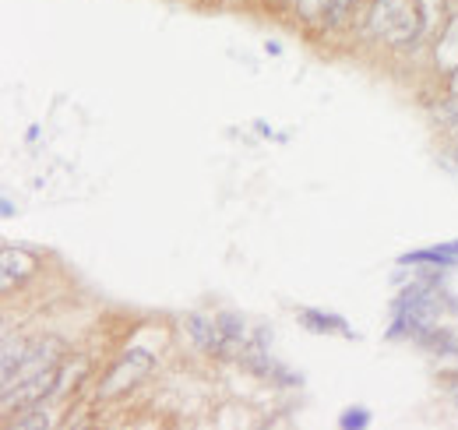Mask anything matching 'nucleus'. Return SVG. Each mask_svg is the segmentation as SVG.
Wrapping results in <instances>:
<instances>
[{
    "mask_svg": "<svg viewBox=\"0 0 458 430\" xmlns=\"http://www.w3.org/2000/svg\"><path fill=\"white\" fill-rule=\"evenodd\" d=\"M437 67L455 74L458 71V11L441 25V36H437Z\"/></svg>",
    "mask_w": 458,
    "mask_h": 430,
    "instance_id": "3",
    "label": "nucleus"
},
{
    "mask_svg": "<svg viewBox=\"0 0 458 430\" xmlns=\"http://www.w3.org/2000/svg\"><path fill=\"white\" fill-rule=\"evenodd\" d=\"M445 247H448V251H452V254L458 258V240H455V244H445Z\"/></svg>",
    "mask_w": 458,
    "mask_h": 430,
    "instance_id": "14",
    "label": "nucleus"
},
{
    "mask_svg": "<svg viewBox=\"0 0 458 430\" xmlns=\"http://www.w3.org/2000/svg\"><path fill=\"white\" fill-rule=\"evenodd\" d=\"M441 116H445V120H448V124H455V127H458V103H452V107L445 109V113H441Z\"/></svg>",
    "mask_w": 458,
    "mask_h": 430,
    "instance_id": "12",
    "label": "nucleus"
},
{
    "mask_svg": "<svg viewBox=\"0 0 458 430\" xmlns=\"http://www.w3.org/2000/svg\"><path fill=\"white\" fill-rule=\"evenodd\" d=\"M328 7H332V0H296V11L303 18H310V22H325Z\"/></svg>",
    "mask_w": 458,
    "mask_h": 430,
    "instance_id": "8",
    "label": "nucleus"
},
{
    "mask_svg": "<svg viewBox=\"0 0 458 430\" xmlns=\"http://www.w3.org/2000/svg\"><path fill=\"white\" fill-rule=\"evenodd\" d=\"M370 32L388 39L392 47H409L420 39V32L427 29L416 0H374L370 7V18H367Z\"/></svg>",
    "mask_w": 458,
    "mask_h": 430,
    "instance_id": "1",
    "label": "nucleus"
},
{
    "mask_svg": "<svg viewBox=\"0 0 458 430\" xmlns=\"http://www.w3.org/2000/svg\"><path fill=\"white\" fill-rule=\"evenodd\" d=\"M360 0H332V7H328V14H325V22H332V25H339L345 14L356 7Z\"/></svg>",
    "mask_w": 458,
    "mask_h": 430,
    "instance_id": "10",
    "label": "nucleus"
},
{
    "mask_svg": "<svg viewBox=\"0 0 458 430\" xmlns=\"http://www.w3.org/2000/svg\"><path fill=\"white\" fill-rule=\"evenodd\" d=\"M29 349H32V346H25L21 339L14 342V335H4V364H0V371H4V381H7V377L14 374L21 364H25Z\"/></svg>",
    "mask_w": 458,
    "mask_h": 430,
    "instance_id": "6",
    "label": "nucleus"
},
{
    "mask_svg": "<svg viewBox=\"0 0 458 430\" xmlns=\"http://www.w3.org/2000/svg\"><path fill=\"white\" fill-rule=\"evenodd\" d=\"M300 324H303L307 331H314V335H325V331H343V335H352V331H349V324H345V318H339V314H325V311H314V307L300 311Z\"/></svg>",
    "mask_w": 458,
    "mask_h": 430,
    "instance_id": "4",
    "label": "nucleus"
},
{
    "mask_svg": "<svg viewBox=\"0 0 458 430\" xmlns=\"http://www.w3.org/2000/svg\"><path fill=\"white\" fill-rule=\"evenodd\" d=\"M18 427H50V413L39 409V406H32L25 417H18Z\"/></svg>",
    "mask_w": 458,
    "mask_h": 430,
    "instance_id": "9",
    "label": "nucleus"
},
{
    "mask_svg": "<svg viewBox=\"0 0 458 430\" xmlns=\"http://www.w3.org/2000/svg\"><path fill=\"white\" fill-rule=\"evenodd\" d=\"M416 7H420V14H423V22L430 25L437 14H441V7H445V0H416Z\"/></svg>",
    "mask_w": 458,
    "mask_h": 430,
    "instance_id": "11",
    "label": "nucleus"
},
{
    "mask_svg": "<svg viewBox=\"0 0 458 430\" xmlns=\"http://www.w3.org/2000/svg\"><path fill=\"white\" fill-rule=\"evenodd\" d=\"M458 258L441 244V247H430V251H409L402 254L399 265H434V269H452Z\"/></svg>",
    "mask_w": 458,
    "mask_h": 430,
    "instance_id": "5",
    "label": "nucleus"
},
{
    "mask_svg": "<svg viewBox=\"0 0 458 430\" xmlns=\"http://www.w3.org/2000/svg\"><path fill=\"white\" fill-rule=\"evenodd\" d=\"M339 427L343 430H363L370 427V413L363 406H349L343 417H339Z\"/></svg>",
    "mask_w": 458,
    "mask_h": 430,
    "instance_id": "7",
    "label": "nucleus"
},
{
    "mask_svg": "<svg viewBox=\"0 0 458 430\" xmlns=\"http://www.w3.org/2000/svg\"><path fill=\"white\" fill-rule=\"evenodd\" d=\"M0 212H4V219H11V215H14V205L4 198V202H0Z\"/></svg>",
    "mask_w": 458,
    "mask_h": 430,
    "instance_id": "13",
    "label": "nucleus"
},
{
    "mask_svg": "<svg viewBox=\"0 0 458 430\" xmlns=\"http://www.w3.org/2000/svg\"><path fill=\"white\" fill-rule=\"evenodd\" d=\"M283 4H296V0H283Z\"/></svg>",
    "mask_w": 458,
    "mask_h": 430,
    "instance_id": "16",
    "label": "nucleus"
},
{
    "mask_svg": "<svg viewBox=\"0 0 458 430\" xmlns=\"http://www.w3.org/2000/svg\"><path fill=\"white\" fill-rule=\"evenodd\" d=\"M148 371H152V353L148 349H127L114 367H110V374L103 377L99 399H120L123 391H131Z\"/></svg>",
    "mask_w": 458,
    "mask_h": 430,
    "instance_id": "2",
    "label": "nucleus"
},
{
    "mask_svg": "<svg viewBox=\"0 0 458 430\" xmlns=\"http://www.w3.org/2000/svg\"><path fill=\"white\" fill-rule=\"evenodd\" d=\"M452 391H455V402H458V381H455V388H452Z\"/></svg>",
    "mask_w": 458,
    "mask_h": 430,
    "instance_id": "15",
    "label": "nucleus"
}]
</instances>
